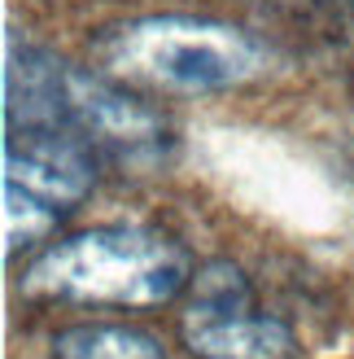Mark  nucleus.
Instances as JSON below:
<instances>
[{
	"mask_svg": "<svg viewBox=\"0 0 354 359\" xmlns=\"http://www.w3.org/2000/svg\"><path fill=\"white\" fill-rule=\"evenodd\" d=\"M192 285L184 245L153 228L105 224L48 245L27 267L22 294L92 307H162Z\"/></svg>",
	"mask_w": 354,
	"mask_h": 359,
	"instance_id": "obj_1",
	"label": "nucleus"
},
{
	"mask_svg": "<svg viewBox=\"0 0 354 359\" xmlns=\"http://www.w3.org/2000/svg\"><path fill=\"white\" fill-rule=\"evenodd\" d=\"M114 75L162 93H227L267 70L254 35L201 18H140L101 44Z\"/></svg>",
	"mask_w": 354,
	"mask_h": 359,
	"instance_id": "obj_2",
	"label": "nucleus"
},
{
	"mask_svg": "<svg viewBox=\"0 0 354 359\" xmlns=\"http://www.w3.org/2000/svg\"><path fill=\"white\" fill-rule=\"evenodd\" d=\"M180 329L201 359H285L293 351V333L276 316L254 311V294L232 263L192 272V302Z\"/></svg>",
	"mask_w": 354,
	"mask_h": 359,
	"instance_id": "obj_3",
	"label": "nucleus"
},
{
	"mask_svg": "<svg viewBox=\"0 0 354 359\" xmlns=\"http://www.w3.org/2000/svg\"><path fill=\"white\" fill-rule=\"evenodd\" d=\"M52 359H167V351L132 325H75L52 337Z\"/></svg>",
	"mask_w": 354,
	"mask_h": 359,
	"instance_id": "obj_6",
	"label": "nucleus"
},
{
	"mask_svg": "<svg viewBox=\"0 0 354 359\" xmlns=\"http://www.w3.org/2000/svg\"><path fill=\"white\" fill-rule=\"evenodd\" d=\"M92 145L70 123H9L5 180L48 206H75L92 189Z\"/></svg>",
	"mask_w": 354,
	"mask_h": 359,
	"instance_id": "obj_4",
	"label": "nucleus"
},
{
	"mask_svg": "<svg viewBox=\"0 0 354 359\" xmlns=\"http://www.w3.org/2000/svg\"><path fill=\"white\" fill-rule=\"evenodd\" d=\"M62 105L70 128L83 132L87 145H101L110 154H149L162 140V118L145 101L83 70L62 66Z\"/></svg>",
	"mask_w": 354,
	"mask_h": 359,
	"instance_id": "obj_5",
	"label": "nucleus"
},
{
	"mask_svg": "<svg viewBox=\"0 0 354 359\" xmlns=\"http://www.w3.org/2000/svg\"><path fill=\"white\" fill-rule=\"evenodd\" d=\"M52 224H57V206L40 202L35 193L5 180V250L9 255H17V245L44 241L52 232Z\"/></svg>",
	"mask_w": 354,
	"mask_h": 359,
	"instance_id": "obj_7",
	"label": "nucleus"
}]
</instances>
